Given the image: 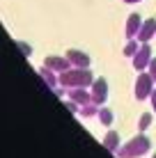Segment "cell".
I'll return each mask as SVG.
<instances>
[{"instance_id":"15","label":"cell","mask_w":156,"mask_h":158,"mask_svg":"<svg viewBox=\"0 0 156 158\" xmlns=\"http://www.w3.org/2000/svg\"><path fill=\"white\" fill-rule=\"evenodd\" d=\"M149 122H152V115H145V117L140 119V131L147 128V126H149Z\"/></svg>"},{"instance_id":"5","label":"cell","mask_w":156,"mask_h":158,"mask_svg":"<svg viewBox=\"0 0 156 158\" xmlns=\"http://www.w3.org/2000/svg\"><path fill=\"white\" fill-rule=\"evenodd\" d=\"M154 35H156V21L147 19V21H142V28H140V32H138L136 39L142 41V44H147L149 39H154Z\"/></svg>"},{"instance_id":"10","label":"cell","mask_w":156,"mask_h":158,"mask_svg":"<svg viewBox=\"0 0 156 158\" xmlns=\"http://www.w3.org/2000/svg\"><path fill=\"white\" fill-rule=\"evenodd\" d=\"M69 96H71L76 103H80V106H87V103H90V96L83 92V87H74V89L69 92Z\"/></svg>"},{"instance_id":"13","label":"cell","mask_w":156,"mask_h":158,"mask_svg":"<svg viewBox=\"0 0 156 158\" xmlns=\"http://www.w3.org/2000/svg\"><path fill=\"white\" fill-rule=\"evenodd\" d=\"M138 48H140V46L136 44V39H129L126 48H124V55H129V57H131V55H136V53H138Z\"/></svg>"},{"instance_id":"3","label":"cell","mask_w":156,"mask_h":158,"mask_svg":"<svg viewBox=\"0 0 156 158\" xmlns=\"http://www.w3.org/2000/svg\"><path fill=\"white\" fill-rule=\"evenodd\" d=\"M152 87H154V78L149 73H140L136 80V99H145L147 94H152Z\"/></svg>"},{"instance_id":"20","label":"cell","mask_w":156,"mask_h":158,"mask_svg":"<svg viewBox=\"0 0 156 158\" xmlns=\"http://www.w3.org/2000/svg\"><path fill=\"white\" fill-rule=\"evenodd\" d=\"M124 2H129V5H133V2H140V0H124Z\"/></svg>"},{"instance_id":"8","label":"cell","mask_w":156,"mask_h":158,"mask_svg":"<svg viewBox=\"0 0 156 158\" xmlns=\"http://www.w3.org/2000/svg\"><path fill=\"white\" fill-rule=\"evenodd\" d=\"M67 57H69V62H71L74 67H80V69H87V64H90V57L85 55L83 51H76V48L67 51Z\"/></svg>"},{"instance_id":"1","label":"cell","mask_w":156,"mask_h":158,"mask_svg":"<svg viewBox=\"0 0 156 158\" xmlns=\"http://www.w3.org/2000/svg\"><path fill=\"white\" fill-rule=\"evenodd\" d=\"M57 83H62L64 87H85V85H92L94 80H92V76H90L87 69H71V71H62L60 73V78H57Z\"/></svg>"},{"instance_id":"17","label":"cell","mask_w":156,"mask_h":158,"mask_svg":"<svg viewBox=\"0 0 156 158\" xmlns=\"http://www.w3.org/2000/svg\"><path fill=\"white\" fill-rule=\"evenodd\" d=\"M94 112H96V110H94L92 106H83V115H85V117H92Z\"/></svg>"},{"instance_id":"9","label":"cell","mask_w":156,"mask_h":158,"mask_svg":"<svg viewBox=\"0 0 156 158\" xmlns=\"http://www.w3.org/2000/svg\"><path fill=\"white\" fill-rule=\"evenodd\" d=\"M140 28H142V19L138 14H131L129 21H126V37H129V39H136L138 32H140Z\"/></svg>"},{"instance_id":"12","label":"cell","mask_w":156,"mask_h":158,"mask_svg":"<svg viewBox=\"0 0 156 158\" xmlns=\"http://www.w3.org/2000/svg\"><path fill=\"white\" fill-rule=\"evenodd\" d=\"M39 73H41V78H44V80H46V83L51 85V87H55V83H57V80L53 78V69H48V67H41V69H39Z\"/></svg>"},{"instance_id":"6","label":"cell","mask_w":156,"mask_h":158,"mask_svg":"<svg viewBox=\"0 0 156 158\" xmlns=\"http://www.w3.org/2000/svg\"><path fill=\"white\" fill-rule=\"evenodd\" d=\"M92 101L94 103H103L106 101V96H108V85H106V80L103 78H99V80H94L92 83Z\"/></svg>"},{"instance_id":"21","label":"cell","mask_w":156,"mask_h":158,"mask_svg":"<svg viewBox=\"0 0 156 158\" xmlns=\"http://www.w3.org/2000/svg\"><path fill=\"white\" fill-rule=\"evenodd\" d=\"M154 158H156V156H154Z\"/></svg>"},{"instance_id":"2","label":"cell","mask_w":156,"mask_h":158,"mask_svg":"<svg viewBox=\"0 0 156 158\" xmlns=\"http://www.w3.org/2000/svg\"><path fill=\"white\" fill-rule=\"evenodd\" d=\"M149 147H152L149 140L145 138V135H138L136 140H131V142H129L124 149H120L117 154H120V158H136V156H142Z\"/></svg>"},{"instance_id":"11","label":"cell","mask_w":156,"mask_h":158,"mask_svg":"<svg viewBox=\"0 0 156 158\" xmlns=\"http://www.w3.org/2000/svg\"><path fill=\"white\" fill-rule=\"evenodd\" d=\"M103 144H106V149H110V151H117V147H120V138H117V133H115V131H110V133L106 135Z\"/></svg>"},{"instance_id":"18","label":"cell","mask_w":156,"mask_h":158,"mask_svg":"<svg viewBox=\"0 0 156 158\" xmlns=\"http://www.w3.org/2000/svg\"><path fill=\"white\" fill-rule=\"evenodd\" d=\"M19 48L25 53V55H30V53H32V48H30V46H25V44H21V41H19Z\"/></svg>"},{"instance_id":"7","label":"cell","mask_w":156,"mask_h":158,"mask_svg":"<svg viewBox=\"0 0 156 158\" xmlns=\"http://www.w3.org/2000/svg\"><path fill=\"white\" fill-rule=\"evenodd\" d=\"M69 57H57V55H51V57H46V67L48 69H53L55 73H62V71H67L69 69Z\"/></svg>"},{"instance_id":"4","label":"cell","mask_w":156,"mask_h":158,"mask_svg":"<svg viewBox=\"0 0 156 158\" xmlns=\"http://www.w3.org/2000/svg\"><path fill=\"white\" fill-rule=\"evenodd\" d=\"M149 62H152V48H149V44H142V46L138 48L136 57H133V67H136L138 71H142L145 67H149Z\"/></svg>"},{"instance_id":"14","label":"cell","mask_w":156,"mask_h":158,"mask_svg":"<svg viewBox=\"0 0 156 158\" xmlns=\"http://www.w3.org/2000/svg\"><path fill=\"white\" fill-rule=\"evenodd\" d=\"M99 117H101V122H103L106 126H110V122H112V115H110V110L101 108V110H99Z\"/></svg>"},{"instance_id":"19","label":"cell","mask_w":156,"mask_h":158,"mask_svg":"<svg viewBox=\"0 0 156 158\" xmlns=\"http://www.w3.org/2000/svg\"><path fill=\"white\" fill-rule=\"evenodd\" d=\"M152 106H154V112H156V89L152 92Z\"/></svg>"},{"instance_id":"16","label":"cell","mask_w":156,"mask_h":158,"mask_svg":"<svg viewBox=\"0 0 156 158\" xmlns=\"http://www.w3.org/2000/svg\"><path fill=\"white\" fill-rule=\"evenodd\" d=\"M149 71H152L149 76H152V78L156 80V57H152V62H149Z\"/></svg>"}]
</instances>
